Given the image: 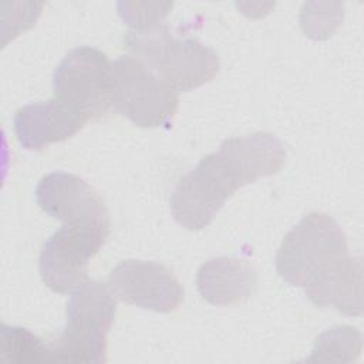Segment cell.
Masks as SVG:
<instances>
[{
    "instance_id": "obj_1",
    "label": "cell",
    "mask_w": 364,
    "mask_h": 364,
    "mask_svg": "<svg viewBox=\"0 0 364 364\" xmlns=\"http://www.w3.org/2000/svg\"><path fill=\"white\" fill-rule=\"evenodd\" d=\"M134 57L176 91H191L219 73L218 54L195 38L175 37L165 24L129 31L124 38Z\"/></svg>"
},
{
    "instance_id": "obj_2",
    "label": "cell",
    "mask_w": 364,
    "mask_h": 364,
    "mask_svg": "<svg viewBox=\"0 0 364 364\" xmlns=\"http://www.w3.org/2000/svg\"><path fill=\"white\" fill-rule=\"evenodd\" d=\"M115 311V296L107 284L87 280L77 287L67 303L63 333L48 343L50 361L105 363L107 334Z\"/></svg>"
},
{
    "instance_id": "obj_3",
    "label": "cell",
    "mask_w": 364,
    "mask_h": 364,
    "mask_svg": "<svg viewBox=\"0 0 364 364\" xmlns=\"http://www.w3.org/2000/svg\"><path fill=\"white\" fill-rule=\"evenodd\" d=\"M178 91L135 57L122 55L111 64V105L132 124L158 128L172 122Z\"/></svg>"
},
{
    "instance_id": "obj_4",
    "label": "cell",
    "mask_w": 364,
    "mask_h": 364,
    "mask_svg": "<svg viewBox=\"0 0 364 364\" xmlns=\"http://www.w3.org/2000/svg\"><path fill=\"white\" fill-rule=\"evenodd\" d=\"M111 64L98 48L80 46L70 50L53 74L54 98L85 122L101 119L112 108Z\"/></svg>"
},
{
    "instance_id": "obj_5",
    "label": "cell",
    "mask_w": 364,
    "mask_h": 364,
    "mask_svg": "<svg viewBox=\"0 0 364 364\" xmlns=\"http://www.w3.org/2000/svg\"><path fill=\"white\" fill-rule=\"evenodd\" d=\"M109 235V222L64 223L41 246L38 257L44 284L61 294L73 293L88 280V263Z\"/></svg>"
},
{
    "instance_id": "obj_6",
    "label": "cell",
    "mask_w": 364,
    "mask_h": 364,
    "mask_svg": "<svg viewBox=\"0 0 364 364\" xmlns=\"http://www.w3.org/2000/svg\"><path fill=\"white\" fill-rule=\"evenodd\" d=\"M348 253L347 237L326 213L306 215L283 239L276 253V270L291 286L304 283L324 264Z\"/></svg>"
},
{
    "instance_id": "obj_7",
    "label": "cell",
    "mask_w": 364,
    "mask_h": 364,
    "mask_svg": "<svg viewBox=\"0 0 364 364\" xmlns=\"http://www.w3.org/2000/svg\"><path fill=\"white\" fill-rule=\"evenodd\" d=\"M240 183L218 152L203 156L172 191L169 206L173 219L188 230L212 223Z\"/></svg>"
},
{
    "instance_id": "obj_8",
    "label": "cell",
    "mask_w": 364,
    "mask_h": 364,
    "mask_svg": "<svg viewBox=\"0 0 364 364\" xmlns=\"http://www.w3.org/2000/svg\"><path fill=\"white\" fill-rule=\"evenodd\" d=\"M115 299L156 313H171L183 301V287L166 266L146 260H124L107 279Z\"/></svg>"
},
{
    "instance_id": "obj_9",
    "label": "cell",
    "mask_w": 364,
    "mask_h": 364,
    "mask_svg": "<svg viewBox=\"0 0 364 364\" xmlns=\"http://www.w3.org/2000/svg\"><path fill=\"white\" fill-rule=\"evenodd\" d=\"M38 206L51 218L64 223L109 222L100 193L82 178L67 172H51L36 188Z\"/></svg>"
},
{
    "instance_id": "obj_10",
    "label": "cell",
    "mask_w": 364,
    "mask_h": 364,
    "mask_svg": "<svg viewBox=\"0 0 364 364\" xmlns=\"http://www.w3.org/2000/svg\"><path fill=\"white\" fill-rule=\"evenodd\" d=\"M317 307H333L346 316L363 313V262L341 255L317 270L303 286Z\"/></svg>"
},
{
    "instance_id": "obj_11",
    "label": "cell",
    "mask_w": 364,
    "mask_h": 364,
    "mask_svg": "<svg viewBox=\"0 0 364 364\" xmlns=\"http://www.w3.org/2000/svg\"><path fill=\"white\" fill-rule=\"evenodd\" d=\"M14 134L28 151H38L77 134L85 121L57 98L24 105L14 115Z\"/></svg>"
},
{
    "instance_id": "obj_12",
    "label": "cell",
    "mask_w": 364,
    "mask_h": 364,
    "mask_svg": "<svg viewBox=\"0 0 364 364\" xmlns=\"http://www.w3.org/2000/svg\"><path fill=\"white\" fill-rule=\"evenodd\" d=\"M216 152L235 173L240 186L277 173L286 159L284 145L269 132L228 138Z\"/></svg>"
},
{
    "instance_id": "obj_13",
    "label": "cell",
    "mask_w": 364,
    "mask_h": 364,
    "mask_svg": "<svg viewBox=\"0 0 364 364\" xmlns=\"http://www.w3.org/2000/svg\"><path fill=\"white\" fill-rule=\"evenodd\" d=\"M196 286L208 303L232 306L253 296L257 287V273L246 260L215 257L199 267Z\"/></svg>"
},
{
    "instance_id": "obj_14",
    "label": "cell",
    "mask_w": 364,
    "mask_h": 364,
    "mask_svg": "<svg viewBox=\"0 0 364 364\" xmlns=\"http://www.w3.org/2000/svg\"><path fill=\"white\" fill-rule=\"evenodd\" d=\"M361 353V334L351 326L323 331L314 343L309 361H354Z\"/></svg>"
},
{
    "instance_id": "obj_15",
    "label": "cell",
    "mask_w": 364,
    "mask_h": 364,
    "mask_svg": "<svg viewBox=\"0 0 364 364\" xmlns=\"http://www.w3.org/2000/svg\"><path fill=\"white\" fill-rule=\"evenodd\" d=\"M1 361L41 363L50 361L48 344L24 327L1 326L0 334Z\"/></svg>"
},
{
    "instance_id": "obj_16",
    "label": "cell",
    "mask_w": 364,
    "mask_h": 364,
    "mask_svg": "<svg viewBox=\"0 0 364 364\" xmlns=\"http://www.w3.org/2000/svg\"><path fill=\"white\" fill-rule=\"evenodd\" d=\"M172 3H118V13L132 30H148L162 24Z\"/></svg>"
}]
</instances>
